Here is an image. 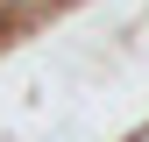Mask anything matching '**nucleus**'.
<instances>
[{
  "label": "nucleus",
  "instance_id": "obj_2",
  "mask_svg": "<svg viewBox=\"0 0 149 142\" xmlns=\"http://www.w3.org/2000/svg\"><path fill=\"white\" fill-rule=\"evenodd\" d=\"M64 7H71V0H64Z\"/></svg>",
  "mask_w": 149,
  "mask_h": 142
},
{
  "label": "nucleus",
  "instance_id": "obj_1",
  "mask_svg": "<svg viewBox=\"0 0 149 142\" xmlns=\"http://www.w3.org/2000/svg\"><path fill=\"white\" fill-rule=\"evenodd\" d=\"M128 142H149V121H142V128H135V135H128Z\"/></svg>",
  "mask_w": 149,
  "mask_h": 142
}]
</instances>
